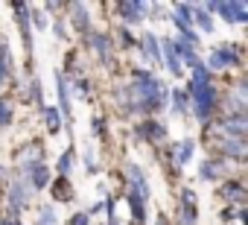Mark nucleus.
<instances>
[{
  "mask_svg": "<svg viewBox=\"0 0 248 225\" xmlns=\"http://www.w3.org/2000/svg\"><path fill=\"white\" fill-rule=\"evenodd\" d=\"M196 21L202 24V30H204V32H210V30H213V24H210V18H207V15H202V12H196Z\"/></svg>",
  "mask_w": 248,
  "mask_h": 225,
  "instance_id": "nucleus-11",
  "label": "nucleus"
},
{
  "mask_svg": "<svg viewBox=\"0 0 248 225\" xmlns=\"http://www.w3.org/2000/svg\"><path fill=\"white\" fill-rule=\"evenodd\" d=\"M129 205H132V210H135V219L143 222V199L135 196V193H129Z\"/></svg>",
  "mask_w": 248,
  "mask_h": 225,
  "instance_id": "nucleus-6",
  "label": "nucleus"
},
{
  "mask_svg": "<svg viewBox=\"0 0 248 225\" xmlns=\"http://www.w3.org/2000/svg\"><path fill=\"white\" fill-rule=\"evenodd\" d=\"M0 126H9V108H6V102H0Z\"/></svg>",
  "mask_w": 248,
  "mask_h": 225,
  "instance_id": "nucleus-12",
  "label": "nucleus"
},
{
  "mask_svg": "<svg viewBox=\"0 0 248 225\" xmlns=\"http://www.w3.org/2000/svg\"><path fill=\"white\" fill-rule=\"evenodd\" d=\"M242 149H245L242 138H231V141H225V152H231V155H242Z\"/></svg>",
  "mask_w": 248,
  "mask_h": 225,
  "instance_id": "nucleus-7",
  "label": "nucleus"
},
{
  "mask_svg": "<svg viewBox=\"0 0 248 225\" xmlns=\"http://www.w3.org/2000/svg\"><path fill=\"white\" fill-rule=\"evenodd\" d=\"M0 76H9V47L3 35H0Z\"/></svg>",
  "mask_w": 248,
  "mask_h": 225,
  "instance_id": "nucleus-3",
  "label": "nucleus"
},
{
  "mask_svg": "<svg viewBox=\"0 0 248 225\" xmlns=\"http://www.w3.org/2000/svg\"><path fill=\"white\" fill-rule=\"evenodd\" d=\"M70 9L76 12V27H79V30H88V12H82V6H79V3H73Z\"/></svg>",
  "mask_w": 248,
  "mask_h": 225,
  "instance_id": "nucleus-8",
  "label": "nucleus"
},
{
  "mask_svg": "<svg viewBox=\"0 0 248 225\" xmlns=\"http://www.w3.org/2000/svg\"><path fill=\"white\" fill-rule=\"evenodd\" d=\"M24 205H27V190L21 184H15L12 187V210H21Z\"/></svg>",
  "mask_w": 248,
  "mask_h": 225,
  "instance_id": "nucleus-4",
  "label": "nucleus"
},
{
  "mask_svg": "<svg viewBox=\"0 0 248 225\" xmlns=\"http://www.w3.org/2000/svg\"><path fill=\"white\" fill-rule=\"evenodd\" d=\"M184 105H187V96H184V94H178V91H175V108H184Z\"/></svg>",
  "mask_w": 248,
  "mask_h": 225,
  "instance_id": "nucleus-16",
  "label": "nucleus"
},
{
  "mask_svg": "<svg viewBox=\"0 0 248 225\" xmlns=\"http://www.w3.org/2000/svg\"><path fill=\"white\" fill-rule=\"evenodd\" d=\"M143 44H146V56H149L152 62H161V50H158V41H155L152 35H146V38H143Z\"/></svg>",
  "mask_w": 248,
  "mask_h": 225,
  "instance_id": "nucleus-5",
  "label": "nucleus"
},
{
  "mask_svg": "<svg viewBox=\"0 0 248 225\" xmlns=\"http://www.w3.org/2000/svg\"><path fill=\"white\" fill-rule=\"evenodd\" d=\"M47 126H50V132H59V111L56 108H47Z\"/></svg>",
  "mask_w": 248,
  "mask_h": 225,
  "instance_id": "nucleus-10",
  "label": "nucleus"
},
{
  "mask_svg": "<svg viewBox=\"0 0 248 225\" xmlns=\"http://www.w3.org/2000/svg\"><path fill=\"white\" fill-rule=\"evenodd\" d=\"M70 158H73V152H67V155L62 158V164H59V170H62V173H67V170H70Z\"/></svg>",
  "mask_w": 248,
  "mask_h": 225,
  "instance_id": "nucleus-14",
  "label": "nucleus"
},
{
  "mask_svg": "<svg viewBox=\"0 0 248 225\" xmlns=\"http://www.w3.org/2000/svg\"><path fill=\"white\" fill-rule=\"evenodd\" d=\"M158 225H167V222H164V219H161V222H158Z\"/></svg>",
  "mask_w": 248,
  "mask_h": 225,
  "instance_id": "nucleus-17",
  "label": "nucleus"
},
{
  "mask_svg": "<svg viewBox=\"0 0 248 225\" xmlns=\"http://www.w3.org/2000/svg\"><path fill=\"white\" fill-rule=\"evenodd\" d=\"M190 155H193V144H184V146H181V164H184Z\"/></svg>",
  "mask_w": 248,
  "mask_h": 225,
  "instance_id": "nucleus-13",
  "label": "nucleus"
},
{
  "mask_svg": "<svg viewBox=\"0 0 248 225\" xmlns=\"http://www.w3.org/2000/svg\"><path fill=\"white\" fill-rule=\"evenodd\" d=\"M70 225H88V216H85V213H76V216L70 219Z\"/></svg>",
  "mask_w": 248,
  "mask_h": 225,
  "instance_id": "nucleus-15",
  "label": "nucleus"
},
{
  "mask_svg": "<svg viewBox=\"0 0 248 225\" xmlns=\"http://www.w3.org/2000/svg\"><path fill=\"white\" fill-rule=\"evenodd\" d=\"M32 184H35V187H44V184H47V170H44V167H35V170H32Z\"/></svg>",
  "mask_w": 248,
  "mask_h": 225,
  "instance_id": "nucleus-9",
  "label": "nucleus"
},
{
  "mask_svg": "<svg viewBox=\"0 0 248 225\" xmlns=\"http://www.w3.org/2000/svg\"><path fill=\"white\" fill-rule=\"evenodd\" d=\"M120 12L126 15L132 24H138V21H140V15L146 12V6H143V3H123V6H120Z\"/></svg>",
  "mask_w": 248,
  "mask_h": 225,
  "instance_id": "nucleus-2",
  "label": "nucleus"
},
{
  "mask_svg": "<svg viewBox=\"0 0 248 225\" xmlns=\"http://www.w3.org/2000/svg\"><path fill=\"white\" fill-rule=\"evenodd\" d=\"M239 62V56L233 53V50H216L213 53V59H210V64L213 67H222V64H236Z\"/></svg>",
  "mask_w": 248,
  "mask_h": 225,
  "instance_id": "nucleus-1",
  "label": "nucleus"
}]
</instances>
